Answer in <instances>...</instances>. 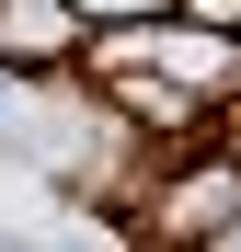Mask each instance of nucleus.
I'll list each match as a JSON object with an SVG mask.
<instances>
[{
	"label": "nucleus",
	"instance_id": "obj_5",
	"mask_svg": "<svg viewBox=\"0 0 241 252\" xmlns=\"http://www.w3.org/2000/svg\"><path fill=\"white\" fill-rule=\"evenodd\" d=\"M207 252H241V218H230V229H218V241H207Z\"/></svg>",
	"mask_w": 241,
	"mask_h": 252
},
{
	"label": "nucleus",
	"instance_id": "obj_4",
	"mask_svg": "<svg viewBox=\"0 0 241 252\" xmlns=\"http://www.w3.org/2000/svg\"><path fill=\"white\" fill-rule=\"evenodd\" d=\"M184 23H195V34H230V46H241V0H184Z\"/></svg>",
	"mask_w": 241,
	"mask_h": 252
},
{
	"label": "nucleus",
	"instance_id": "obj_2",
	"mask_svg": "<svg viewBox=\"0 0 241 252\" xmlns=\"http://www.w3.org/2000/svg\"><path fill=\"white\" fill-rule=\"evenodd\" d=\"M92 34H80L69 0H0V69H69Z\"/></svg>",
	"mask_w": 241,
	"mask_h": 252
},
{
	"label": "nucleus",
	"instance_id": "obj_6",
	"mask_svg": "<svg viewBox=\"0 0 241 252\" xmlns=\"http://www.w3.org/2000/svg\"><path fill=\"white\" fill-rule=\"evenodd\" d=\"M0 103H12V69H0Z\"/></svg>",
	"mask_w": 241,
	"mask_h": 252
},
{
	"label": "nucleus",
	"instance_id": "obj_1",
	"mask_svg": "<svg viewBox=\"0 0 241 252\" xmlns=\"http://www.w3.org/2000/svg\"><path fill=\"white\" fill-rule=\"evenodd\" d=\"M230 218H241V160H230V149L161 160V184H149V206H138L149 252H207V241H218Z\"/></svg>",
	"mask_w": 241,
	"mask_h": 252
},
{
	"label": "nucleus",
	"instance_id": "obj_3",
	"mask_svg": "<svg viewBox=\"0 0 241 252\" xmlns=\"http://www.w3.org/2000/svg\"><path fill=\"white\" fill-rule=\"evenodd\" d=\"M80 12V34H138V23H172L184 0H69Z\"/></svg>",
	"mask_w": 241,
	"mask_h": 252
}]
</instances>
